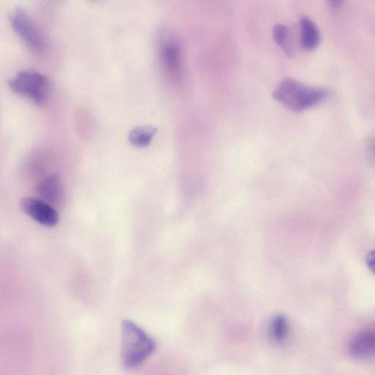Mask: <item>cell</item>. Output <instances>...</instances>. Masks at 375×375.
<instances>
[{"label": "cell", "mask_w": 375, "mask_h": 375, "mask_svg": "<svg viewBox=\"0 0 375 375\" xmlns=\"http://www.w3.org/2000/svg\"><path fill=\"white\" fill-rule=\"evenodd\" d=\"M155 340L135 322L125 320L121 327V360L127 369L142 364L155 352Z\"/></svg>", "instance_id": "1"}, {"label": "cell", "mask_w": 375, "mask_h": 375, "mask_svg": "<svg viewBox=\"0 0 375 375\" xmlns=\"http://www.w3.org/2000/svg\"><path fill=\"white\" fill-rule=\"evenodd\" d=\"M328 95L327 90L308 86L296 79L286 78L276 87L273 97L286 108L301 112L318 105Z\"/></svg>", "instance_id": "2"}, {"label": "cell", "mask_w": 375, "mask_h": 375, "mask_svg": "<svg viewBox=\"0 0 375 375\" xmlns=\"http://www.w3.org/2000/svg\"><path fill=\"white\" fill-rule=\"evenodd\" d=\"M11 89L16 93L25 95L32 101L43 104L50 91L48 78L36 71H22L8 81Z\"/></svg>", "instance_id": "3"}, {"label": "cell", "mask_w": 375, "mask_h": 375, "mask_svg": "<svg viewBox=\"0 0 375 375\" xmlns=\"http://www.w3.org/2000/svg\"><path fill=\"white\" fill-rule=\"evenodd\" d=\"M159 53L161 63L167 73L172 78L180 77L182 64V45L172 32H163Z\"/></svg>", "instance_id": "4"}, {"label": "cell", "mask_w": 375, "mask_h": 375, "mask_svg": "<svg viewBox=\"0 0 375 375\" xmlns=\"http://www.w3.org/2000/svg\"><path fill=\"white\" fill-rule=\"evenodd\" d=\"M10 21L13 29L25 42L32 50L39 52L43 46L41 36L34 20L23 8L13 9L10 15Z\"/></svg>", "instance_id": "5"}, {"label": "cell", "mask_w": 375, "mask_h": 375, "mask_svg": "<svg viewBox=\"0 0 375 375\" xmlns=\"http://www.w3.org/2000/svg\"><path fill=\"white\" fill-rule=\"evenodd\" d=\"M20 207L28 217L46 226H54L59 221L57 211L45 202L32 198H23Z\"/></svg>", "instance_id": "6"}, {"label": "cell", "mask_w": 375, "mask_h": 375, "mask_svg": "<svg viewBox=\"0 0 375 375\" xmlns=\"http://www.w3.org/2000/svg\"><path fill=\"white\" fill-rule=\"evenodd\" d=\"M350 353L358 360L375 357V325L362 331L353 339Z\"/></svg>", "instance_id": "7"}, {"label": "cell", "mask_w": 375, "mask_h": 375, "mask_svg": "<svg viewBox=\"0 0 375 375\" xmlns=\"http://www.w3.org/2000/svg\"><path fill=\"white\" fill-rule=\"evenodd\" d=\"M63 187L57 174L44 179L39 185L37 191L44 202L50 205H60L64 199Z\"/></svg>", "instance_id": "8"}, {"label": "cell", "mask_w": 375, "mask_h": 375, "mask_svg": "<svg viewBox=\"0 0 375 375\" xmlns=\"http://www.w3.org/2000/svg\"><path fill=\"white\" fill-rule=\"evenodd\" d=\"M301 44L306 51H313L321 41L320 32L317 25L311 19L301 18L300 22Z\"/></svg>", "instance_id": "9"}, {"label": "cell", "mask_w": 375, "mask_h": 375, "mask_svg": "<svg viewBox=\"0 0 375 375\" xmlns=\"http://www.w3.org/2000/svg\"><path fill=\"white\" fill-rule=\"evenodd\" d=\"M289 334V324L285 316H275L271 321L268 328V336L273 345L282 346L287 339Z\"/></svg>", "instance_id": "10"}, {"label": "cell", "mask_w": 375, "mask_h": 375, "mask_svg": "<svg viewBox=\"0 0 375 375\" xmlns=\"http://www.w3.org/2000/svg\"><path fill=\"white\" fill-rule=\"evenodd\" d=\"M157 132V128L151 125L137 126L130 130L128 139L138 148L149 146Z\"/></svg>", "instance_id": "11"}, {"label": "cell", "mask_w": 375, "mask_h": 375, "mask_svg": "<svg viewBox=\"0 0 375 375\" xmlns=\"http://www.w3.org/2000/svg\"><path fill=\"white\" fill-rule=\"evenodd\" d=\"M273 36L277 45L281 46L288 56L292 57L294 54L292 32L287 26L275 25L273 30Z\"/></svg>", "instance_id": "12"}, {"label": "cell", "mask_w": 375, "mask_h": 375, "mask_svg": "<svg viewBox=\"0 0 375 375\" xmlns=\"http://www.w3.org/2000/svg\"><path fill=\"white\" fill-rule=\"evenodd\" d=\"M366 261L370 271L375 274V250L367 254Z\"/></svg>", "instance_id": "13"}, {"label": "cell", "mask_w": 375, "mask_h": 375, "mask_svg": "<svg viewBox=\"0 0 375 375\" xmlns=\"http://www.w3.org/2000/svg\"><path fill=\"white\" fill-rule=\"evenodd\" d=\"M371 151L375 154V139L372 140L370 144Z\"/></svg>", "instance_id": "14"}]
</instances>
